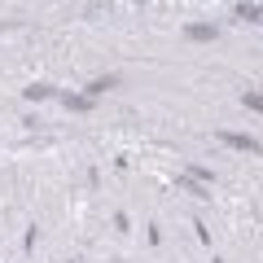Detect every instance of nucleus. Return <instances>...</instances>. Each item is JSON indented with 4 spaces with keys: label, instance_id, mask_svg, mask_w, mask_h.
I'll return each instance as SVG.
<instances>
[{
    "label": "nucleus",
    "instance_id": "nucleus-1",
    "mask_svg": "<svg viewBox=\"0 0 263 263\" xmlns=\"http://www.w3.org/2000/svg\"><path fill=\"white\" fill-rule=\"evenodd\" d=\"M224 141L233 145V149H250V154L259 149V141H250V136H237V132H224Z\"/></svg>",
    "mask_w": 263,
    "mask_h": 263
},
{
    "label": "nucleus",
    "instance_id": "nucleus-2",
    "mask_svg": "<svg viewBox=\"0 0 263 263\" xmlns=\"http://www.w3.org/2000/svg\"><path fill=\"white\" fill-rule=\"evenodd\" d=\"M246 105H254V110H263V97H259V92H246Z\"/></svg>",
    "mask_w": 263,
    "mask_h": 263
}]
</instances>
